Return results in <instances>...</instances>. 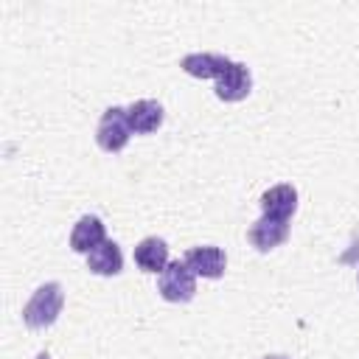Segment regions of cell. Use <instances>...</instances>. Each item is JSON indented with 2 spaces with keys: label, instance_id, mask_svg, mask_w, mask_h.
Wrapping results in <instances>:
<instances>
[{
  "label": "cell",
  "instance_id": "6da1fadb",
  "mask_svg": "<svg viewBox=\"0 0 359 359\" xmlns=\"http://www.w3.org/2000/svg\"><path fill=\"white\" fill-rule=\"evenodd\" d=\"M62 306H65V289H62V283H56V280L42 283L31 294V300L22 306V320H25L28 328H48L62 314Z\"/></svg>",
  "mask_w": 359,
  "mask_h": 359
},
{
  "label": "cell",
  "instance_id": "7a4b0ae2",
  "mask_svg": "<svg viewBox=\"0 0 359 359\" xmlns=\"http://www.w3.org/2000/svg\"><path fill=\"white\" fill-rule=\"evenodd\" d=\"M157 292L168 303H188L196 294V275L185 261H168L157 275Z\"/></svg>",
  "mask_w": 359,
  "mask_h": 359
},
{
  "label": "cell",
  "instance_id": "3957f363",
  "mask_svg": "<svg viewBox=\"0 0 359 359\" xmlns=\"http://www.w3.org/2000/svg\"><path fill=\"white\" fill-rule=\"evenodd\" d=\"M132 137V126H129V118H126V107H109L104 109L101 121H98V129H95V143L115 154L121 151Z\"/></svg>",
  "mask_w": 359,
  "mask_h": 359
},
{
  "label": "cell",
  "instance_id": "277c9868",
  "mask_svg": "<svg viewBox=\"0 0 359 359\" xmlns=\"http://www.w3.org/2000/svg\"><path fill=\"white\" fill-rule=\"evenodd\" d=\"M247 238H250V244H252L255 250L269 252V250H275L278 244H283V241L289 238V222L261 213V219H255V222L250 224Z\"/></svg>",
  "mask_w": 359,
  "mask_h": 359
},
{
  "label": "cell",
  "instance_id": "5b68a950",
  "mask_svg": "<svg viewBox=\"0 0 359 359\" xmlns=\"http://www.w3.org/2000/svg\"><path fill=\"white\" fill-rule=\"evenodd\" d=\"M194 275H202V278H222L224 275V266H227V255L222 247H213V244H202V247H191L182 258Z\"/></svg>",
  "mask_w": 359,
  "mask_h": 359
},
{
  "label": "cell",
  "instance_id": "8992f818",
  "mask_svg": "<svg viewBox=\"0 0 359 359\" xmlns=\"http://www.w3.org/2000/svg\"><path fill=\"white\" fill-rule=\"evenodd\" d=\"M252 90L250 67L241 62H230V67L216 79V95L222 101H244Z\"/></svg>",
  "mask_w": 359,
  "mask_h": 359
},
{
  "label": "cell",
  "instance_id": "52a82bcc",
  "mask_svg": "<svg viewBox=\"0 0 359 359\" xmlns=\"http://www.w3.org/2000/svg\"><path fill=\"white\" fill-rule=\"evenodd\" d=\"M126 118H129V126L135 135H149V132H157L163 126V104L160 101H151V98H140L135 104L126 107Z\"/></svg>",
  "mask_w": 359,
  "mask_h": 359
},
{
  "label": "cell",
  "instance_id": "ba28073f",
  "mask_svg": "<svg viewBox=\"0 0 359 359\" xmlns=\"http://www.w3.org/2000/svg\"><path fill=\"white\" fill-rule=\"evenodd\" d=\"M258 205H261L264 216H275V219H286L289 222L292 213L297 210V191L292 185H286V182L272 185L269 191L261 194Z\"/></svg>",
  "mask_w": 359,
  "mask_h": 359
},
{
  "label": "cell",
  "instance_id": "9c48e42d",
  "mask_svg": "<svg viewBox=\"0 0 359 359\" xmlns=\"http://www.w3.org/2000/svg\"><path fill=\"white\" fill-rule=\"evenodd\" d=\"M230 62L233 59H227V56H222V53H188V56H182V62H180V67L188 73V76H194V79H219L227 67H230Z\"/></svg>",
  "mask_w": 359,
  "mask_h": 359
},
{
  "label": "cell",
  "instance_id": "30bf717a",
  "mask_svg": "<svg viewBox=\"0 0 359 359\" xmlns=\"http://www.w3.org/2000/svg\"><path fill=\"white\" fill-rule=\"evenodd\" d=\"M101 241H107V230H104V222L98 216H81L76 224H73V233H70V247L76 252H93Z\"/></svg>",
  "mask_w": 359,
  "mask_h": 359
},
{
  "label": "cell",
  "instance_id": "8fae6325",
  "mask_svg": "<svg viewBox=\"0 0 359 359\" xmlns=\"http://www.w3.org/2000/svg\"><path fill=\"white\" fill-rule=\"evenodd\" d=\"M87 269L95 272V275H104V278L118 275L123 269V252H121V247L112 238L101 241L93 252H87Z\"/></svg>",
  "mask_w": 359,
  "mask_h": 359
},
{
  "label": "cell",
  "instance_id": "7c38bea8",
  "mask_svg": "<svg viewBox=\"0 0 359 359\" xmlns=\"http://www.w3.org/2000/svg\"><path fill=\"white\" fill-rule=\"evenodd\" d=\"M135 264L143 269V272H163L165 264H168V244L157 236H149L143 241H137L135 247Z\"/></svg>",
  "mask_w": 359,
  "mask_h": 359
},
{
  "label": "cell",
  "instance_id": "4fadbf2b",
  "mask_svg": "<svg viewBox=\"0 0 359 359\" xmlns=\"http://www.w3.org/2000/svg\"><path fill=\"white\" fill-rule=\"evenodd\" d=\"M264 359H289V356H283V353H269V356H264Z\"/></svg>",
  "mask_w": 359,
  "mask_h": 359
},
{
  "label": "cell",
  "instance_id": "5bb4252c",
  "mask_svg": "<svg viewBox=\"0 0 359 359\" xmlns=\"http://www.w3.org/2000/svg\"><path fill=\"white\" fill-rule=\"evenodd\" d=\"M36 359H50V353H45V351H42V353H36Z\"/></svg>",
  "mask_w": 359,
  "mask_h": 359
}]
</instances>
